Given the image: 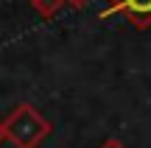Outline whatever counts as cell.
I'll return each mask as SVG.
<instances>
[{
	"label": "cell",
	"mask_w": 151,
	"mask_h": 148,
	"mask_svg": "<svg viewBox=\"0 0 151 148\" xmlns=\"http://www.w3.org/2000/svg\"><path fill=\"white\" fill-rule=\"evenodd\" d=\"M98 148H126V143H120V140H115V137H109V140H104Z\"/></svg>",
	"instance_id": "obj_4"
},
{
	"label": "cell",
	"mask_w": 151,
	"mask_h": 148,
	"mask_svg": "<svg viewBox=\"0 0 151 148\" xmlns=\"http://www.w3.org/2000/svg\"><path fill=\"white\" fill-rule=\"evenodd\" d=\"M87 3L90 0H65V6H70V9H84Z\"/></svg>",
	"instance_id": "obj_5"
},
{
	"label": "cell",
	"mask_w": 151,
	"mask_h": 148,
	"mask_svg": "<svg viewBox=\"0 0 151 148\" xmlns=\"http://www.w3.org/2000/svg\"><path fill=\"white\" fill-rule=\"evenodd\" d=\"M62 6H65V0H31V9L37 11L42 20H53L62 11Z\"/></svg>",
	"instance_id": "obj_3"
},
{
	"label": "cell",
	"mask_w": 151,
	"mask_h": 148,
	"mask_svg": "<svg viewBox=\"0 0 151 148\" xmlns=\"http://www.w3.org/2000/svg\"><path fill=\"white\" fill-rule=\"evenodd\" d=\"M106 11H101V20L120 14L134 28H151V0H106Z\"/></svg>",
	"instance_id": "obj_2"
},
{
	"label": "cell",
	"mask_w": 151,
	"mask_h": 148,
	"mask_svg": "<svg viewBox=\"0 0 151 148\" xmlns=\"http://www.w3.org/2000/svg\"><path fill=\"white\" fill-rule=\"evenodd\" d=\"M3 140H9V137H6V123L0 120V145H3Z\"/></svg>",
	"instance_id": "obj_6"
},
{
	"label": "cell",
	"mask_w": 151,
	"mask_h": 148,
	"mask_svg": "<svg viewBox=\"0 0 151 148\" xmlns=\"http://www.w3.org/2000/svg\"><path fill=\"white\" fill-rule=\"evenodd\" d=\"M6 137L14 148H39L50 137V123L31 104H17L6 117Z\"/></svg>",
	"instance_id": "obj_1"
}]
</instances>
